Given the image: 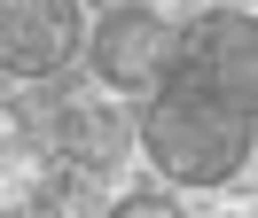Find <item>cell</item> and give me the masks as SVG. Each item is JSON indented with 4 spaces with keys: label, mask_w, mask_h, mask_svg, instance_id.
Listing matches in <instances>:
<instances>
[{
    "label": "cell",
    "mask_w": 258,
    "mask_h": 218,
    "mask_svg": "<svg viewBox=\"0 0 258 218\" xmlns=\"http://www.w3.org/2000/svg\"><path fill=\"white\" fill-rule=\"evenodd\" d=\"M258 125V24L250 8H211L188 31H172V55L157 70L141 117V148L157 156L164 179L219 187L250 164Z\"/></svg>",
    "instance_id": "cell-1"
},
{
    "label": "cell",
    "mask_w": 258,
    "mask_h": 218,
    "mask_svg": "<svg viewBox=\"0 0 258 218\" xmlns=\"http://www.w3.org/2000/svg\"><path fill=\"white\" fill-rule=\"evenodd\" d=\"M79 47V0H0V70L47 78Z\"/></svg>",
    "instance_id": "cell-2"
},
{
    "label": "cell",
    "mask_w": 258,
    "mask_h": 218,
    "mask_svg": "<svg viewBox=\"0 0 258 218\" xmlns=\"http://www.w3.org/2000/svg\"><path fill=\"white\" fill-rule=\"evenodd\" d=\"M164 55H172V24L149 16V8H117L110 24L94 31V70H102V86H117V93L157 86Z\"/></svg>",
    "instance_id": "cell-3"
}]
</instances>
